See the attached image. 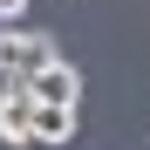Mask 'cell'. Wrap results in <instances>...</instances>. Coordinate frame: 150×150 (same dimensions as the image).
<instances>
[{
	"label": "cell",
	"mask_w": 150,
	"mask_h": 150,
	"mask_svg": "<svg viewBox=\"0 0 150 150\" xmlns=\"http://www.w3.org/2000/svg\"><path fill=\"white\" fill-rule=\"evenodd\" d=\"M48 62H62L48 34H28V28H0V75H21V82H28V75H41Z\"/></svg>",
	"instance_id": "cell-1"
},
{
	"label": "cell",
	"mask_w": 150,
	"mask_h": 150,
	"mask_svg": "<svg viewBox=\"0 0 150 150\" xmlns=\"http://www.w3.org/2000/svg\"><path fill=\"white\" fill-rule=\"evenodd\" d=\"M28 96H34V103H62V109H75V96H82V75H75L68 62H48L41 75H28Z\"/></svg>",
	"instance_id": "cell-2"
},
{
	"label": "cell",
	"mask_w": 150,
	"mask_h": 150,
	"mask_svg": "<svg viewBox=\"0 0 150 150\" xmlns=\"http://www.w3.org/2000/svg\"><path fill=\"white\" fill-rule=\"evenodd\" d=\"M68 137H75V109H62V103H34V143L62 150Z\"/></svg>",
	"instance_id": "cell-3"
},
{
	"label": "cell",
	"mask_w": 150,
	"mask_h": 150,
	"mask_svg": "<svg viewBox=\"0 0 150 150\" xmlns=\"http://www.w3.org/2000/svg\"><path fill=\"white\" fill-rule=\"evenodd\" d=\"M0 143H14V150L34 143V96H28V89H21L14 103H7V116H0Z\"/></svg>",
	"instance_id": "cell-4"
},
{
	"label": "cell",
	"mask_w": 150,
	"mask_h": 150,
	"mask_svg": "<svg viewBox=\"0 0 150 150\" xmlns=\"http://www.w3.org/2000/svg\"><path fill=\"white\" fill-rule=\"evenodd\" d=\"M21 89H28V82H21V75H0V116H7V103H14Z\"/></svg>",
	"instance_id": "cell-5"
},
{
	"label": "cell",
	"mask_w": 150,
	"mask_h": 150,
	"mask_svg": "<svg viewBox=\"0 0 150 150\" xmlns=\"http://www.w3.org/2000/svg\"><path fill=\"white\" fill-rule=\"evenodd\" d=\"M28 14V0H0V21H21Z\"/></svg>",
	"instance_id": "cell-6"
}]
</instances>
